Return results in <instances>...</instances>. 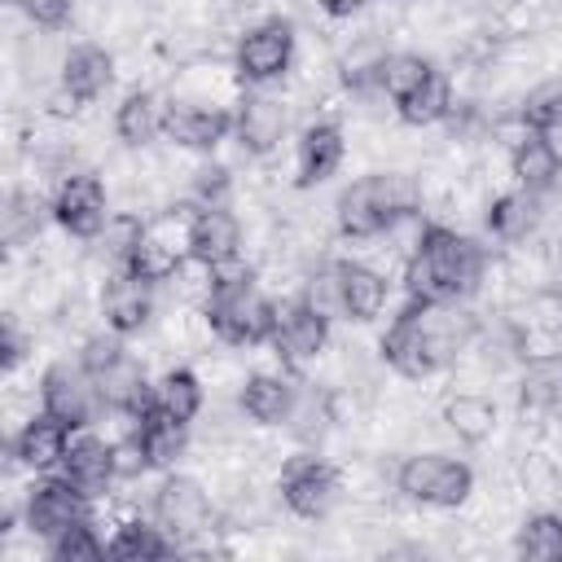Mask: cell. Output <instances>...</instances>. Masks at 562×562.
I'll use <instances>...</instances> for the list:
<instances>
[{
  "instance_id": "32",
  "label": "cell",
  "mask_w": 562,
  "mask_h": 562,
  "mask_svg": "<svg viewBox=\"0 0 562 562\" xmlns=\"http://www.w3.org/2000/svg\"><path fill=\"white\" fill-rule=\"evenodd\" d=\"M149 404L162 408L167 417L193 426L198 413H202V404H206V386H202V378H198L189 364H176V369H167L162 378H154V395H149Z\"/></svg>"
},
{
  "instance_id": "28",
  "label": "cell",
  "mask_w": 562,
  "mask_h": 562,
  "mask_svg": "<svg viewBox=\"0 0 562 562\" xmlns=\"http://www.w3.org/2000/svg\"><path fill=\"white\" fill-rule=\"evenodd\" d=\"M518 413H562V347L531 351L518 373Z\"/></svg>"
},
{
  "instance_id": "23",
  "label": "cell",
  "mask_w": 562,
  "mask_h": 562,
  "mask_svg": "<svg viewBox=\"0 0 562 562\" xmlns=\"http://www.w3.org/2000/svg\"><path fill=\"white\" fill-rule=\"evenodd\" d=\"M241 255V220L228 206H193L189 215V259L198 268H215Z\"/></svg>"
},
{
  "instance_id": "10",
  "label": "cell",
  "mask_w": 562,
  "mask_h": 562,
  "mask_svg": "<svg viewBox=\"0 0 562 562\" xmlns=\"http://www.w3.org/2000/svg\"><path fill=\"white\" fill-rule=\"evenodd\" d=\"M40 408L57 417L66 430H92L97 417L105 413L101 391L79 360H53L40 373Z\"/></svg>"
},
{
  "instance_id": "37",
  "label": "cell",
  "mask_w": 562,
  "mask_h": 562,
  "mask_svg": "<svg viewBox=\"0 0 562 562\" xmlns=\"http://www.w3.org/2000/svg\"><path fill=\"white\" fill-rule=\"evenodd\" d=\"M518 123L531 132H558L562 127V75L527 88V97L518 101Z\"/></svg>"
},
{
  "instance_id": "9",
  "label": "cell",
  "mask_w": 562,
  "mask_h": 562,
  "mask_svg": "<svg viewBox=\"0 0 562 562\" xmlns=\"http://www.w3.org/2000/svg\"><path fill=\"white\" fill-rule=\"evenodd\" d=\"M22 527L35 536V540H57L66 527H75L79 518L92 514V496H83L61 470H48V474H35V483L22 492Z\"/></svg>"
},
{
  "instance_id": "4",
  "label": "cell",
  "mask_w": 562,
  "mask_h": 562,
  "mask_svg": "<svg viewBox=\"0 0 562 562\" xmlns=\"http://www.w3.org/2000/svg\"><path fill=\"white\" fill-rule=\"evenodd\" d=\"M189 215H193V202L171 206L149 220H136L119 268H132L136 277H145L154 285L176 281L189 268Z\"/></svg>"
},
{
  "instance_id": "11",
  "label": "cell",
  "mask_w": 562,
  "mask_h": 562,
  "mask_svg": "<svg viewBox=\"0 0 562 562\" xmlns=\"http://www.w3.org/2000/svg\"><path fill=\"white\" fill-rule=\"evenodd\" d=\"M277 492H281V505H285L294 518L316 522V518H325V514L338 505L342 479H338V470H334L321 452L303 448V452L285 457V465H281V474H277Z\"/></svg>"
},
{
  "instance_id": "5",
  "label": "cell",
  "mask_w": 562,
  "mask_h": 562,
  "mask_svg": "<svg viewBox=\"0 0 562 562\" xmlns=\"http://www.w3.org/2000/svg\"><path fill=\"white\" fill-rule=\"evenodd\" d=\"M202 316H206L211 334L228 347H268L272 325H277V303L255 281L206 285Z\"/></svg>"
},
{
  "instance_id": "18",
  "label": "cell",
  "mask_w": 562,
  "mask_h": 562,
  "mask_svg": "<svg viewBox=\"0 0 562 562\" xmlns=\"http://www.w3.org/2000/svg\"><path fill=\"white\" fill-rule=\"evenodd\" d=\"M509 176L518 189H531L540 198L562 193V145L553 140V132L522 127L509 140Z\"/></svg>"
},
{
  "instance_id": "1",
  "label": "cell",
  "mask_w": 562,
  "mask_h": 562,
  "mask_svg": "<svg viewBox=\"0 0 562 562\" xmlns=\"http://www.w3.org/2000/svg\"><path fill=\"white\" fill-rule=\"evenodd\" d=\"M479 329H483V321L465 303H422V299H408L386 321V329L378 338V356L400 378L422 382V378H435L439 369H448L461 351H470Z\"/></svg>"
},
{
  "instance_id": "6",
  "label": "cell",
  "mask_w": 562,
  "mask_h": 562,
  "mask_svg": "<svg viewBox=\"0 0 562 562\" xmlns=\"http://www.w3.org/2000/svg\"><path fill=\"white\" fill-rule=\"evenodd\" d=\"M149 518L180 544V553H193L198 540H206L220 527L211 492L193 474H180V470H167L158 479V487L149 496Z\"/></svg>"
},
{
  "instance_id": "19",
  "label": "cell",
  "mask_w": 562,
  "mask_h": 562,
  "mask_svg": "<svg viewBox=\"0 0 562 562\" xmlns=\"http://www.w3.org/2000/svg\"><path fill=\"white\" fill-rule=\"evenodd\" d=\"M127 439L136 443L145 470L167 474V470H176L180 457L189 452V422H176V417H167L162 408L149 404V408H140V413L132 417Z\"/></svg>"
},
{
  "instance_id": "40",
  "label": "cell",
  "mask_w": 562,
  "mask_h": 562,
  "mask_svg": "<svg viewBox=\"0 0 562 562\" xmlns=\"http://www.w3.org/2000/svg\"><path fill=\"white\" fill-rule=\"evenodd\" d=\"M228 189H233V176L224 162H202L193 171V206H228Z\"/></svg>"
},
{
  "instance_id": "31",
  "label": "cell",
  "mask_w": 562,
  "mask_h": 562,
  "mask_svg": "<svg viewBox=\"0 0 562 562\" xmlns=\"http://www.w3.org/2000/svg\"><path fill=\"white\" fill-rule=\"evenodd\" d=\"M439 422L448 426V435H457L461 443H487L496 435V404L479 391H457L443 400V413Z\"/></svg>"
},
{
  "instance_id": "43",
  "label": "cell",
  "mask_w": 562,
  "mask_h": 562,
  "mask_svg": "<svg viewBox=\"0 0 562 562\" xmlns=\"http://www.w3.org/2000/svg\"><path fill=\"white\" fill-rule=\"evenodd\" d=\"M364 4H373V0H316V9H321L325 18H351V13H360Z\"/></svg>"
},
{
  "instance_id": "27",
  "label": "cell",
  "mask_w": 562,
  "mask_h": 562,
  "mask_svg": "<svg viewBox=\"0 0 562 562\" xmlns=\"http://www.w3.org/2000/svg\"><path fill=\"white\" fill-rule=\"evenodd\" d=\"M97 391H101V404L105 413H119V417H136L140 408H149V395H154V378L145 373V364L136 360V351H123L110 369H101L97 378Z\"/></svg>"
},
{
  "instance_id": "34",
  "label": "cell",
  "mask_w": 562,
  "mask_h": 562,
  "mask_svg": "<svg viewBox=\"0 0 562 562\" xmlns=\"http://www.w3.org/2000/svg\"><path fill=\"white\" fill-rule=\"evenodd\" d=\"M435 70H439V66H435L430 57H422V53H382V61H378V92L395 105V101H404L413 88H422Z\"/></svg>"
},
{
  "instance_id": "38",
  "label": "cell",
  "mask_w": 562,
  "mask_h": 562,
  "mask_svg": "<svg viewBox=\"0 0 562 562\" xmlns=\"http://www.w3.org/2000/svg\"><path fill=\"white\" fill-rule=\"evenodd\" d=\"M44 553L53 562H97V558H105V536L97 531V518L88 514L75 527H66L57 540H48Z\"/></svg>"
},
{
  "instance_id": "15",
  "label": "cell",
  "mask_w": 562,
  "mask_h": 562,
  "mask_svg": "<svg viewBox=\"0 0 562 562\" xmlns=\"http://www.w3.org/2000/svg\"><path fill=\"white\" fill-rule=\"evenodd\" d=\"M154 290L158 285L145 281V277H136L132 268H114L105 277V285H101V299H97L101 325L114 329V334H123V338L140 334L154 321V307H158V294Z\"/></svg>"
},
{
  "instance_id": "41",
  "label": "cell",
  "mask_w": 562,
  "mask_h": 562,
  "mask_svg": "<svg viewBox=\"0 0 562 562\" xmlns=\"http://www.w3.org/2000/svg\"><path fill=\"white\" fill-rule=\"evenodd\" d=\"M9 4L40 31H66L75 18V0H9Z\"/></svg>"
},
{
  "instance_id": "24",
  "label": "cell",
  "mask_w": 562,
  "mask_h": 562,
  "mask_svg": "<svg viewBox=\"0 0 562 562\" xmlns=\"http://www.w3.org/2000/svg\"><path fill=\"white\" fill-rule=\"evenodd\" d=\"M57 88H66L79 105L101 101L114 88V53L92 44V40L70 44L66 57H61V70H57Z\"/></svg>"
},
{
  "instance_id": "7",
  "label": "cell",
  "mask_w": 562,
  "mask_h": 562,
  "mask_svg": "<svg viewBox=\"0 0 562 562\" xmlns=\"http://www.w3.org/2000/svg\"><path fill=\"white\" fill-rule=\"evenodd\" d=\"M294 48H299V35H294L290 18H281V13L259 18L233 44V75L246 88H272V83H281L290 75Z\"/></svg>"
},
{
  "instance_id": "22",
  "label": "cell",
  "mask_w": 562,
  "mask_h": 562,
  "mask_svg": "<svg viewBox=\"0 0 562 562\" xmlns=\"http://www.w3.org/2000/svg\"><path fill=\"white\" fill-rule=\"evenodd\" d=\"M70 435L57 417H48L44 408L35 417H26L13 439H9V461L22 465V470H35V474H48V470H61V457L70 448Z\"/></svg>"
},
{
  "instance_id": "12",
  "label": "cell",
  "mask_w": 562,
  "mask_h": 562,
  "mask_svg": "<svg viewBox=\"0 0 562 562\" xmlns=\"http://www.w3.org/2000/svg\"><path fill=\"white\" fill-rule=\"evenodd\" d=\"M48 206H53V224L75 241H97L110 228V193L97 171H66Z\"/></svg>"
},
{
  "instance_id": "13",
  "label": "cell",
  "mask_w": 562,
  "mask_h": 562,
  "mask_svg": "<svg viewBox=\"0 0 562 562\" xmlns=\"http://www.w3.org/2000/svg\"><path fill=\"white\" fill-rule=\"evenodd\" d=\"M329 325H334V321H329L316 303H307V299L299 294V299H290V303L277 307V325H272L268 347H272V356H277L285 369H303L307 360H316V356L329 347Z\"/></svg>"
},
{
  "instance_id": "39",
  "label": "cell",
  "mask_w": 562,
  "mask_h": 562,
  "mask_svg": "<svg viewBox=\"0 0 562 562\" xmlns=\"http://www.w3.org/2000/svg\"><path fill=\"white\" fill-rule=\"evenodd\" d=\"M329 422H334V404H329V395L303 382V386H299V404H294V413H290L285 426L294 430V439L316 443V439L329 430Z\"/></svg>"
},
{
  "instance_id": "29",
  "label": "cell",
  "mask_w": 562,
  "mask_h": 562,
  "mask_svg": "<svg viewBox=\"0 0 562 562\" xmlns=\"http://www.w3.org/2000/svg\"><path fill=\"white\" fill-rule=\"evenodd\" d=\"M167 127V101L154 88H132L119 105H114V136L127 149H145L162 136Z\"/></svg>"
},
{
  "instance_id": "20",
  "label": "cell",
  "mask_w": 562,
  "mask_h": 562,
  "mask_svg": "<svg viewBox=\"0 0 562 562\" xmlns=\"http://www.w3.org/2000/svg\"><path fill=\"white\" fill-rule=\"evenodd\" d=\"M334 272H338V316L342 321L369 325L386 312V299H391L386 272H378L364 259H334Z\"/></svg>"
},
{
  "instance_id": "8",
  "label": "cell",
  "mask_w": 562,
  "mask_h": 562,
  "mask_svg": "<svg viewBox=\"0 0 562 562\" xmlns=\"http://www.w3.org/2000/svg\"><path fill=\"white\" fill-rule=\"evenodd\" d=\"M395 492L413 505L457 509L474 492V470L448 452H413L395 465Z\"/></svg>"
},
{
  "instance_id": "30",
  "label": "cell",
  "mask_w": 562,
  "mask_h": 562,
  "mask_svg": "<svg viewBox=\"0 0 562 562\" xmlns=\"http://www.w3.org/2000/svg\"><path fill=\"white\" fill-rule=\"evenodd\" d=\"M176 553L180 544L154 518H127L105 540V558H119V562H154V558H176Z\"/></svg>"
},
{
  "instance_id": "16",
  "label": "cell",
  "mask_w": 562,
  "mask_h": 562,
  "mask_svg": "<svg viewBox=\"0 0 562 562\" xmlns=\"http://www.w3.org/2000/svg\"><path fill=\"white\" fill-rule=\"evenodd\" d=\"M61 474L92 501L110 496V487L123 479L119 474V443L97 435V430H75L70 435V448L61 457Z\"/></svg>"
},
{
  "instance_id": "36",
  "label": "cell",
  "mask_w": 562,
  "mask_h": 562,
  "mask_svg": "<svg viewBox=\"0 0 562 562\" xmlns=\"http://www.w3.org/2000/svg\"><path fill=\"white\" fill-rule=\"evenodd\" d=\"M44 220H53V206L44 198L26 193V189H13L9 202H4V246L18 250V246L35 241L40 228H44Z\"/></svg>"
},
{
  "instance_id": "25",
  "label": "cell",
  "mask_w": 562,
  "mask_h": 562,
  "mask_svg": "<svg viewBox=\"0 0 562 562\" xmlns=\"http://www.w3.org/2000/svg\"><path fill=\"white\" fill-rule=\"evenodd\" d=\"M299 386H303V382H294L290 373H268V369H259V373H250V378L241 382L237 404H241V413H246L255 426H285L290 413H294V404H299Z\"/></svg>"
},
{
  "instance_id": "44",
  "label": "cell",
  "mask_w": 562,
  "mask_h": 562,
  "mask_svg": "<svg viewBox=\"0 0 562 562\" xmlns=\"http://www.w3.org/2000/svg\"><path fill=\"white\" fill-rule=\"evenodd\" d=\"M479 9H505V4H514V0H474Z\"/></svg>"
},
{
  "instance_id": "17",
  "label": "cell",
  "mask_w": 562,
  "mask_h": 562,
  "mask_svg": "<svg viewBox=\"0 0 562 562\" xmlns=\"http://www.w3.org/2000/svg\"><path fill=\"white\" fill-rule=\"evenodd\" d=\"M162 136L176 149L215 154L224 140H233V110L206 105V101H167V127H162Z\"/></svg>"
},
{
  "instance_id": "21",
  "label": "cell",
  "mask_w": 562,
  "mask_h": 562,
  "mask_svg": "<svg viewBox=\"0 0 562 562\" xmlns=\"http://www.w3.org/2000/svg\"><path fill=\"white\" fill-rule=\"evenodd\" d=\"M347 158V136H342V123L334 119H316L299 132V145H294V184L299 189H316L325 184Z\"/></svg>"
},
{
  "instance_id": "26",
  "label": "cell",
  "mask_w": 562,
  "mask_h": 562,
  "mask_svg": "<svg viewBox=\"0 0 562 562\" xmlns=\"http://www.w3.org/2000/svg\"><path fill=\"white\" fill-rule=\"evenodd\" d=\"M540 220H544V198L540 193H531V189H505V193H496L492 202H487V211H483V228L501 241V246H518V241H527L536 228H540Z\"/></svg>"
},
{
  "instance_id": "42",
  "label": "cell",
  "mask_w": 562,
  "mask_h": 562,
  "mask_svg": "<svg viewBox=\"0 0 562 562\" xmlns=\"http://www.w3.org/2000/svg\"><path fill=\"white\" fill-rule=\"evenodd\" d=\"M22 356H26V338H22L18 321H13V316H4V325H0V369H4V373H13V369L22 364Z\"/></svg>"
},
{
  "instance_id": "14",
  "label": "cell",
  "mask_w": 562,
  "mask_h": 562,
  "mask_svg": "<svg viewBox=\"0 0 562 562\" xmlns=\"http://www.w3.org/2000/svg\"><path fill=\"white\" fill-rule=\"evenodd\" d=\"M290 132V110L281 97H272L268 88H246L241 101L233 105V140L241 145V154L250 158H268L272 149H281Z\"/></svg>"
},
{
  "instance_id": "2",
  "label": "cell",
  "mask_w": 562,
  "mask_h": 562,
  "mask_svg": "<svg viewBox=\"0 0 562 562\" xmlns=\"http://www.w3.org/2000/svg\"><path fill=\"white\" fill-rule=\"evenodd\" d=\"M487 281V246L426 220L413 250L404 255V290L422 303H465Z\"/></svg>"
},
{
  "instance_id": "33",
  "label": "cell",
  "mask_w": 562,
  "mask_h": 562,
  "mask_svg": "<svg viewBox=\"0 0 562 562\" xmlns=\"http://www.w3.org/2000/svg\"><path fill=\"white\" fill-rule=\"evenodd\" d=\"M452 110H457V101H452V79H448L443 70H435L422 88H413L404 101H395V114H400V123H408V127L443 123Z\"/></svg>"
},
{
  "instance_id": "35",
  "label": "cell",
  "mask_w": 562,
  "mask_h": 562,
  "mask_svg": "<svg viewBox=\"0 0 562 562\" xmlns=\"http://www.w3.org/2000/svg\"><path fill=\"white\" fill-rule=\"evenodd\" d=\"M514 549L518 558H531V562H562V514L553 509L527 514L514 536Z\"/></svg>"
},
{
  "instance_id": "3",
  "label": "cell",
  "mask_w": 562,
  "mask_h": 562,
  "mask_svg": "<svg viewBox=\"0 0 562 562\" xmlns=\"http://www.w3.org/2000/svg\"><path fill=\"white\" fill-rule=\"evenodd\" d=\"M417 202L422 193L404 171H369L338 193L334 220L347 241H373L386 237L395 224L417 220Z\"/></svg>"
}]
</instances>
